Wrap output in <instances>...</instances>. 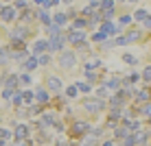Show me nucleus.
I'll list each match as a JSON object with an SVG mask.
<instances>
[{"mask_svg": "<svg viewBox=\"0 0 151 146\" xmlns=\"http://www.w3.org/2000/svg\"><path fill=\"white\" fill-rule=\"evenodd\" d=\"M129 20H132V18H129V15H123V18H121V26H123V24H127Z\"/></svg>", "mask_w": 151, "mask_h": 146, "instance_id": "c03bdc74", "label": "nucleus"}, {"mask_svg": "<svg viewBox=\"0 0 151 146\" xmlns=\"http://www.w3.org/2000/svg\"><path fill=\"white\" fill-rule=\"evenodd\" d=\"M134 18L136 20H147V11H145V9H138V11L134 13Z\"/></svg>", "mask_w": 151, "mask_h": 146, "instance_id": "cd10ccee", "label": "nucleus"}, {"mask_svg": "<svg viewBox=\"0 0 151 146\" xmlns=\"http://www.w3.org/2000/svg\"><path fill=\"white\" fill-rule=\"evenodd\" d=\"M7 59H9V55H7V53H4V50H2V48H0V63H4V61H7Z\"/></svg>", "mask_w": 151, "mask_h": 146, "instance_id": "58836bf2", "label": "nucleus"}, {"mask_svg": "<svg viewBox=\"0 0 151 146\" xmlns=\"http://www.w3.org/2000/svg\"><path fill=\"white\" fill-rule=\"evenodd\" d=\"M134 135H136V144H147V140H149L147 133H134Z\"/></svg>", "mask_w": 151, "mask_h": 146, "instance_id": "5701e85b", "label": "nucleus"}, {"mask_svg": "<svg viewBox=\"0 0 151 146\" xmlns=\"http://www.w3.org/2000/svg\"><path fill=\"white\" fill-rule=\"evenodd\" d=\"M68 131H70L72 137H86V133L90 131V124H88L86 120H75Z\"/></svg>", "mask_w": 151, "mask_h": 146, "instance_id": "f257e3e1", "label": "nucleus"}, {"mask_svg": "<svg viewBox=\"0 0 151 146\" xmlns=\"http://www.w3.org/2000/svg\"><path fill=\"white\" fill-rule=\"evenodd\" d=\"M121 85H123V83L118 79H110V81H107V87H110V90H118Z\"/></svg>", "mask_w": 151, "mask_h": 146, "instance_id": "393cba45", "label": "nucleus"}, {"mask_svg": "<svg viewBox=\"0 0 151 146\" xmlns=\"http://www.w3.org/2000/svg\"><path fill=\"white\" fill-rule=\"evenodd\" d=\"M142 76H145V81H149V83H151V66H149V68H145Z\"/></svg>", "mask_w": 151, "mask_h": 146, "instance_id": "f704fd0d", "label": "nucleus"}, {"mask_svg": "<svg viewBox=\"0 0 151 146\" xmlns=\"http://www.w3.org/2000/svg\"><path fill=\"white\" fill-rule=\"evenodd\" d=\"M46 85H48V90H50V92H59V90H61V81L57 79V76H48Z\"/></svg>", "mask_w": 151, "mask_h": 146, "instance_id": "9b49d317", "label": "nucleus"}, {"mask_svg": "<svg viewBox=\"0 0 151 146\" xmlns=\"http://www.w3.org/2000/svg\"><path fill=\"white\" fill-rule=\"evenodd\" d=\"M0 146H4V140H2V137H0Z\"/></svg>", "mask_w": 151, "mask_h": 146, "instance_id": "09e8293b", "label": "nucleus"}, {"mask_svg": "<svg viewBox=\"0 0 151 146\" xmlns=\"http://www.w3.org/2000/svg\"><path fill=\"white\" fill-rule=\"evenodd\" d=\"M0 15H2L4 22H11V20L18 18V11H15V9H11V7H4V9H0Z\"/></svg>", "mask_w": 151, "mask_h": 146, "instance_id": "1a4fd4ad", "label": "nucleus"}, {"mask_svg": "<svg viewBox=\"0 0 151 146\" xmlns=\"http://www.w3.org/2000/svg\"><path fill=\"white\" fill-rule=\"evenodd\" d=\"M53 22H55V24H59V26H61V24H64V22H66V13H55V18H53Z\"/></svg>", "mask_w": 151, "mask_h": 146, "instance_id": "b1692460", "label": "nucleus"}, {"mask_svg": "<svg viewBox=\"0 0 151 146\" xmlns=\"http://www.w3.org/2000/svg\"><path fill=\"white\" fill-rule=\"evenodd\" d=\"M48 35L50 37H55V35H61V31H59V24H48Z\"/></svg>", "mask_w": 151, "mask_h": 146, "instance_id": "a211bd4d", "label": "nucleus"}, {"mask_svg": "<svg viewBox=\"0 0 151 146\" xmlns=\"http://www.w3.org/2000/svg\"><path fill=\"white\" fill-rule=\"evenodd\" d=\"M35 98H37V103H42V105L48 103V94H46V90H42V87L35 90Z\"/></svg>", "mask_w": 151, "mask_h": 146, "instance_id": "ddd939ff", "label": "nucleus"}, {"mask_svg": "<svg viewBox=\"0 0 151 146\" xmlns=\"http://www.w3.org/2000/svg\"><path fill=\"white\" fill-rule=\"evenodd\" d=\"M13 135H15V140H20V137H29V127H24V124H13Z\"/></svg>", "mask_w": 151, "mask_h": 146, "instance_id": "9d476101", "label": "nucleus"}, {"mask_svg": "<svg viewBox=\"0 0 151 146\" xmlns=\"http://www.w3.org/2000/svg\"><path fill=\"white\" fill-rule=\"evenodd\" d=\"M83 39H86V33H83L81 28H75L72 33H68V41H70V44L79 46V44H83Z\"/></svg>", "mask_w": 151, "mask_h": 146, "instance_id": "39448f33", "label": "nucleus"}, {"mask_svg": "<svg viewBox=\"0 0 151 146\" xmlns=\"http://www.w3.org/2000/svg\"><path fill=\"white\" fill-rule=\"evenodd\" d=\"M142 113L151 118V103H145V107H142Z\"/></svg>", "mask_w": 151, "mask_h": 146, "instance_id": "72a5a7b5", "label": "nucleus"}, {"mask_svg": "<svg viewBox=\"0 0 151 146\" xmlns=\"http://www.w3.org/2000/svg\"><path fill=\"white\" fill-rule=\"evenodd\" d=\"M136 39H140V31H129L127 35H125V37H118L116 39V44H132V41H136Z\"/></svg>", "mask_w": 151, "mask_h": 146, "instance_id": "6e6552de", "label": "nucleus"}, {"mask_svg": "<svg viewBox=\"0 0 151 146\" xmlns=\"http://www.w3.org/2000/svg\"><path fill=\"white\" fill-rule=\"evenodd\" d=\"M33 103H35V100H33V92H24V105L31 107Z\"/></svg>", "mask_w": 151, "mask_h": 146, "instance_id": "bb28decb", "label": "nucleus"}, {"mask_svg": "<svg viewBox=\"0 0 151 146\" xmlns=\"http://www.w3.org/2000/svg\"><path fill=\"white\" fill-rule=\"evenodd\" d=\"M83 107H86L88 111H92V113H99L103 107H105V103H101L99 98H88V100L83 103Z\"/></svg>", "mask_w": 151, "mask_h": 146, "instance_id": "7ed1b4c3", "label": "nucleus"}, {"mask_svg": "<svg viewBox=\"0 0 151 146\" xmlns=\"http://www.w3.org/2000/svg\"><path fill=\"white\" fill-rule=\"evenodd\" d=\"M13 146H31V144H29V137H20V140H15Z\"/></svg>", "mask_w": 151, "mask_h": 146, "instance_id": "c756f323", "label": "nucleus"}, {"mask_svg": "<svg viewBox=\"0 0 151 146\" xmlns=\"http://www.w3.org/2000/svg\"><path fill=\"white\" fill-rule=\"evenodd\" d=\"M81 146H96V140H94V137H86V140L81 142Z\"/></svg>", "mask_w": 151, "mask_h": 146, "instance_id": "2f4dec72", "label": "nucleus"}, {"mask_svg": "<svg viewBox=\"0 0 151 146\" xmlns=\"http://www.w3.org/2000/svg\"><path fill=\"white\" fill-rule=\"evenodd\" d=\"M77 48H79L81 53H90V46H88V44H79V46H77Z\"/></svg>", "mask_w": 151, "mask_h": 146, "instance_id": "ea45409f", "label": "nucleus"}, {"mask_svg": "<svg viewBox=\"0 0 151 146\" xmlns=\"http://www.w3.org/2000/svg\"><path fill=\"white\" fill-rule=\"evenodd\" d=\"M77 90H79V92H86V94H88V92L92 90V87H90V83H83V81H81V83H77Z\"/></svg>", "mask_w": 151, "mask_h": 146, "instance_id": "a878e982", "label": "nucleus"}, {"mask_svg": "<svg viewBox=\"0 0 151 146\" xmlns=\"http://www.w3.org/2000/svg\"><path fill=\"white\" fill-rule=\"evenodd\" d=\"M123 105H125V98H123V94H121V96H114V98H112V107L121 109Z\"/></svg>", "mask_w": 151, "mask_h": 146, "instance_id": "6ab92c4d", "label": "nucleus"}, {"mask_svg": "<svg viewBox=\"0 0 151 146\" xmlns=\"http://www.w3.org/2000/svg\"><path fill=\"white\" fill-rule=\"evenodd\" d=\"M103 146H114V142H105V144H103Z\"/></svg>", "mask_w": 151, "mask_h": 146, "instance_id": "de8ad7c7", "label": "nucleus"}, {"mask_svg": "<svg viewBox=\"0 0 151 146\" xmlns=\"http://www.w3.org/2000/svg\"><path fill=\"white\" fill-rule=\"evenodd\" d=\"M77 92H79V90H77V87H72V85H70L68 90H66V96H70V98H72V96H77Z\"/></svg>", "mask_w": 151, "mask_h": 146, "instance_id": "473e14b6", "label": "nucleus"}, {"mask_svg": "<svg viewBox=\"0 0 151 146\" xmlns=\"http://www.w3.org/2000/svg\"><path fill=\"white\" fill-rule=\"evenodd\" d=\"M42 120H44V124H46V127H48V124H55V122H57L53 113H44V116H42Z\"/></svg>", "mask_w": 151, "mask_h": 146, "instance_id": "412c9836", "label": "nucleus"}, {"mask_svg": "<svg viewBox=\"0 0 151 146\" xmlns=\"http://www.w3.org/2000/svg\"><path fill=\"white\" fill-rule=\"evenodd\" d=\"M105 37H107V35H105V33H103V31H99V33L94 35V41H103V39H105Z\"/></svg>", "mask_w": 151, "mask_h": 146, "instance_id": "e433bc0d", "label": "nucleus"}, {"mask_svg": "<svg viewBox=\"0 0 151 146\" xmlns=\"http://www.w3.org/2000/svg\"><path fill=\"white\" fill-rule=\"evenodd\" d=\"M37 18H40L42 22L46 24V26H48V24H53V18H50V15L46 13V11H40V13H37Z\"/></svg>", "mask_w": 151, "mask_h": 146, "instance_id": "f3484780", "label": "nucleus"}, {"mask_svg": "<svg viewBox=\"0 0 151 146\" xmlns=\"http://www.w3.org/2000/svg\"><path fill=\"white\" fill-rule=\"evenodd\" d=\"M37 63H40V61L35 59V57H31V59L24 61V70H27V72H33L35 68H37Z\"/></svg>", "mask_w": 151, "mask_h": 146, "instance_id": "2eb2a0df", "label": "nucleus"}, {"mask_svg": "<svg viewBox=\"0 0 151 146\" xmlns=\"http://www.w3.org/2000/svg\"><path fill=\"white\" fill-rule=\"evenodd\" d=\"M75 55L72 53H61V57H59V63H61V68H66V70H70L72 66H75Z\"/></svg>", "mask_w": 151, "mask_h": 146, "instance_id": "423d86ee", "label": "nucleus"}, {"mask_svg": "<svg viewBox=\"0 0 151 146\" xmlns=\"http://www.w3.org/2000/svg\"><path fill=\"white\" fill-rule=\"evenodd\" d=\"M27 50H20V53H11V57H13V59L15 61H24V59H27Z\"/></svg>", "mask_w": 151, "mask_h": 146, "instance_id": "4be33fe9", "label": "nucleus"}, {"mask_svg": "<svg viewBox=\"0 0 151 146\" xmlns=\"http://www.w3.org/2000/svg\"><path fill=\"white\" fill-rule=\"evenodd\" d=\"M96 96H99V98H105V96H107V90H105V87H101V90L96 92Z\"/></svg>", "mask_w": 151, "mask_h": 146, "instance_id": "a19ab883", "label": "nucleus"}, {"mask_svg": "<svg viewBox=\"0 0 151 146\" xmlns=\"http://www.w3.org/2000/svg\"><path fill=\"white\" fill-rule=\"evenodd\" d=\"M83 26H88L86 18H79V20H75V28H83Z\"/></svg>", "mask_w": 151, "mask_h": 146, "instance_id": "7c9ffc66", "label": "nucleus"}, {"mask_svg": "<svg viewBox=\"0 0 151 146\" xmlns=\"http://www.w3.org/2000/svg\"><path fill=\"white\" fill-rule=\"evenodd\" d=\"M86 79H88V81H94V79H96V74H94V72H90V70H88V74H86Z\"/></svg>", "mask_w": 151, "mask_h": 146, "instance_id": "37998d69", "label": "nucleus"}, {"mask_svg": "<svg viewBox=\"0 0 151 146\" xmlns=\"http://www.w3.org/2000/svg\"><path fill=\"white\" fill-rule=\"evenodd\" d=\"M136 100H140V103H149V100H151V94H149L147 90H140V92H136Z\"/></svg>", "mask_w": 151, "mask_h": 146, "instance_id": "dca6fc26", "label": "nucleus"}, {"mask_svg": "<svg viewBox=\"0 0 151 146\" xmlns=\"http://www.w3.org/2000/svg\"><path fill=\"white\" fill-rule=\"evenodd\" d=\"M101 31H103L105 35H114V33L118 31V26H116V24H112V22H105V24L101 26Z\"/></svg>", "mask_w": 151, "mask_h": 146, "instance_id": "4468645a", "label": "nucleus"}, {"mask_svg": "<svg viewBox=\"0 0 151 146\" xmlns=\"http://www.w3.org/2000/svg\"><path fill=\"white\" fill-rule=\"evenodd\" d=\"M114 146H118V144H114Z\"/></svg>", "mask_w": 151, "mask_h": 146, "instance_id": "3c124183", "label": "nucleus"}, {"mask_svg": "<svg viewBox=\"0 0 151 146\" xmlns=\"http://www.w3.org/2000/svg\"><path fill=\"white\" fill-rule=\"evenodd\" d=\"M13 94H15V92H13V87H7V90L2 92V98H7V100H11V98H13Z\"/></svg>", "mask_w": 151, "mask_h": 146, "instance_id": "c85d7f7f", "label": "nucleus"}, {"mask_svg": "<svg viewBox=\"0 0 151 146\" xmlns=\"http://www.w3.org/2000/svg\"><path fill=\"white\" fill-rule=\"evenodd\" d=\"M37 61H40L42 66H46V63H50V57H48V55H42V57H40Z\"/></svg>", "mask_w": 151, "mask_h": 146, "instance_id": "c9c22d12", "label": "nucleus"}, {"mask_svg": "<svg viewBox=\"0 0 151 146\" xmlns=\"http://www.w3.org/2000/svg\"><path fill=\"white\" fill-rule=\"evenodd\" d=\"M18 2V7H27V0H15Z\"/></svg>", "mask_w": 151, "mask_h": 146, "instance_id": "a18cd8bd", "label": "nucleus"}, {"mask_svg": "<svg viewBox=\"0 0 151 146\" xmlns=\"http://www.w3.org/2000/svg\"><path fill=\"white\" fill-rule=\"evenodd\" d=\"M70 146H72V144H70Z\"/></svg>", "mask_w": 151, "mask_h": 146, "instance_id": "603ef678", "label": "nucleus"}, {"mask_svg": "<svg viewBox=\"0 0 151 146\" xmlns=\"http://www.w3.org/2000/svg\"><path fill=\"white\" fill-rule=\"evenodd\" d=\"M35 2H44V0H35Z\"/></svg>", "mask_w": 151, "mask_h": 146, "instance_id": "8fccbe9b", "label": "nucleus"}, {"mask_svg": "<svg viewBox=\"0 0 151 146\" xmlns=\"http://www.w3.org/2000/svg\"><path fill=\"white\" fill-rule=\"evenodd\" d=\"M27 37H29V28L27 26H18V28L11 31V39L13 41H22V39H27Z\"/></svg>", "mask_w": 151, "mask_h": 146, "instance_id": "0eeeda50", "label": "nucleus"}, {"mask_svg": "<svg viewBox=\"0 0 151 146\" xmlns=\"http://www.w3.org/2000/svg\"><path fill=\"white\" fill-rule=\"evenodd\" d=\"M20 83H24V85H29V83H31V76H29V74H22V76H20Z\"/></svg>", "mask_w": 151, "mask_h": 146, "instance_id": "4c0bfd02", "label": "nucleus"}, {"mask_svg": "<svg viewBox=\"0 0 151 146\" xmlns=\"http://www.w3.org/2000/svg\"><path fill=\"white\" fill-rule=\"evenodd\" d=\"M145 22H147V26L151 28V18H147V20H145Z\"/></svg>", "mask_w": 151, "mask_h": 146, "instance_id": "49530a36", "label": "nucleus"}, {"mask_svg": "<svg viewBox=\"0 0 151 146\" xmlns=\"http://www.w3.org/2000/svg\"><path fill=\"white\" fill-rule=\"evenodd\" d=\"M22 100H24V94H20V92H18V94H13V98H11V103H13V105H15V107H20V105H24V103H22Z\"/></svg>", "mask_w": 151, "mask_h": 146, "instance_id": "aec40b11", "label": "nucleus"}, {"mask_svg": "<svg viewBox=\"0 0 151 146\" xmlns=\"http://www.w3.org/2000/svg\"><path fill=\"white\" fill-rule=\"evenodd\" d=\"M123 59H125V61H127V63H136V59H134V57H132V55H123Z\"/></svg>", "mask_w": 151, "mask_h": 146, "instance_id": "79ce46f5", "label": "nucleus"}, {"mask_svg": "<svg viewBox=\"0 0 151 146\" xmlns=\"http://www.w3.org/2000/svg\"><path fill=\"white\" fill-rule=\"evenodd\" d=\"M101 15H103V20H110L112 15H114V0H103V4H101Z\"/></svg>", "mask_w": 151, "mask_h": 146, "instance_id": "20e7f679", "label": "nucleus"}, {"mask_svg": "<svg viewBox=\"0 0 151 146\" xmlns=\"http://www.w3.org/2000/svg\"><path fill=\"white\" fill-rule=\"evenodd\" d=\"M68 41V35H55V37H50L48 41V50H59V48H64V44Z\"/></svg>", "mask_w": 151, "mask_h": 146, "instance_id": "f03ea898", "label": "nucleus"}, {"mask_svg": "<svg viewBox=\"0 0 151 146\" xmlns=\"http://www.w3.org/2000/svg\"><path fill=\"white\" fill-rule=\"evenodd\" d=\"M44 50H48V41H35L33 44V55H42L44 53Z\"/></svg>", "mask_w": 151, "mask_h": 146, "instance_id": "f8f14e48", "label": "nucleus"}]
</instances>
